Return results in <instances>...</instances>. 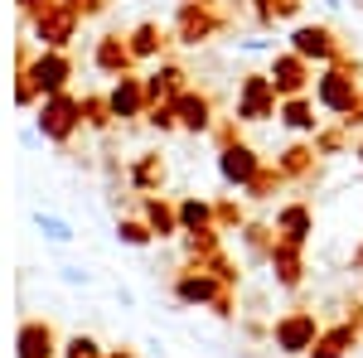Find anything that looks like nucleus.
<instances>
[{
    "instance_id": "obj_1",
    "label": "nucleus",
    "mask_w": 363,
    "mask_h": 358,
    "mask_svg": "<svg viewBox=\"0 0 363 358\" xmlns=\"http://www.w3.org/2000/svg\"><path fill=\"white\" fill-rule=\"evenodd\" d=\"M277 349L281 354H306V349H315V320H310V315L281 320L277 325Z\"/></svg>"
},
{
    "instance_id": "obj_2",
    "label": "nucleus",
    "mask_w": 363,
    "mask_h": 358,
    "mask_svg": "<svg viewBox=\"0 0 363 358\" xmlns=\"http://www.w3.org/2000/svg\"><path fill=\"white\" fill-rule=\"evenodd\" d=\"M20 358H54V330L49 325H25L20 330Z\"/></svg>"
},
{
    "instance_id": "obj_3",
    "label": "nucleus",
    "mask_w": 363,
    "mask_h": 358,
    "mask_svg": "<svg viewBox=\"0 0 363 358\" xmlns=\"http://www.w3.org/2000/svg\"><path fill=\"white\" fill-rule=\"evenodd\" d=\"M44 116H49V121H44V131H49V136H68V126H73V102H63V97H58Z\"/></svg>"
},
{
    "instance_id": "obj_4",
    "label": "nucleus",
    "mask_w": 363,
    "mask_h": 358,
    "mask_svg": "<svg viewBox=\"0 0 363 358\" xmlns=\"http://www.w3.org/2000/svg\"><path fill=\"white\" fill-rule=\"evenodd\" d=\"M223 174L228 179H252V150H223Z\"/></svg>"
},
{
    "instance_id": "obj_5",
    "label": "nucleus",
    "mask_w": 363,
    "mask_h": 358,
    "mask_svg": "<svg viewBox=\"0 0 363 358\" xmlns=\"http://www.w3.org/2000/svg\"><path fill=\"white\" fill-rule=\"evenodd\" d=\"M63 73H68V63H63V58H39V68H34V83L54 92V87L63 83Z\"/></svg>"
},
{
    "instance_id": "obj_6",
    "label": "nucleus",
    "mask_w": 363,
    "mask_h": 358,
    "mask_svg": "<svg viewBox=\"0 0 363 358\" xmlns=\"http://www.w3.org/2000/svg\"><path fill=\"white\" fill-rule=\"evenodd\" d=\"M296 49H301V54H330V34H325V29H301V34H296Z\"/></svg>"
},
{
    "instance_id": "obj_7",
    "label": "nucleus",
    "mask_w": 363,
    "mask_h": 358,
    "mask_svg": "<svg viewBox=\"0 0 363 358\" xmlns=\"http://www.w3.org/2000/svg\"><path fill=\"white\" fill-rule=\"evenodd\" d=\"M179 116H184V126H208V102H203V97H184V102H179Z\"/></svg>"
},
{
    "instance_id": "obj_8",
    "label": "nucleus",
    "mask_w": 363,
    "mask_h": 358,
    "mask_svg": "<svg viewBox=\"0 0 363 358\" xmlns=\"http://www.w3.org/2000/svg\"><path fill=\"white\" fill-rule=\"evenodd\" d=\"M320 97H325L330 107H349V102H354V97H349V87L339 83V73H330V78L320 83Z\"/></svg>"
},
{
    "instance_id": "obj_9",
    "label": "nucleus",
    "mask_w": 363,
    "mask_h": 358,
    "mask_svg": "<svg viewBox=\"0 0 363 358\" xmlns=\"http://www.w3.org/2000/svg\"><path fill=\"white\" fill-rule=\"evenodd\" d=\"M213 296V281H203V276H189V281H179V301H208Z\"/></svg>"
},
{
    "instance_id": "obj_10",
    "label": "nucleus",
    "mask_w": 363,
    "mask_h": 358,
    "mask_svg": "<svg viewBox=\"0 0 363 358\" xmlns=\"http://www.w3.org/2000/svg\"><path fill=\"white\" fill-rule=\"evenodd\" d=\"M262 107H267V87H262L257 78H252V83H247V92H242V111H247L252 121H257V116H262Z\"/></svg>"
},
{
    "instance_id": "obj_11",
    "label": "nucleus",
    "mask_w": 363,
    "mask_h": 358,
    "mask_svg": "<svg viewBox=\"0 0 363 358\" xmlns=\"http://www.w3.org/2000/svg\"><path fill=\"white\" fill-rule=\"evenodd\" d=\"M63 358H102V349H97V339H87V334H78V339H68V349H63Z\"/></svg>"
},
{
    "instance_id": "obj_12",
    "label": "nucleus",
    "mask_w": 363,
    "mask_h": 358,
    "mask_svg": "<svg viewBox=\"0 0 363 358\" xmlns=\"http://www.w3.org/2000/svg\"><path fill=\"white\" fill-rule=\"evenodd\" d=\"M136 102H140V87H136V83H121V87L112 92V107L121 111V116H126V111H136Z\"/></svg>"
},
{
    "instance_id": "obj_13",
    "label": "nucleus",
    "mask_w": 363,
    "mask_h": 358,
    "mask_svg": "<svg viewBox=\"0 0 363 358\" xmlns=\"http://www.w3.org/2000/svg\"><path fill=\"white\" fill-rule=\"evenodd\" d=\"M277 83L286 87V92L301 87V63H296V58H281V63H277Z\"/></svg>"
},
{
    "instance_id": "obj_14",
    "label": "nucleus",
    "mask_w": 363,
    "mask_h": 358,
    "mask_svg": "<svg viewBox=\"0 0 363 358\" xmlns=\"http://www.w3.org/2000/svg\"><path fill=\"white\" fill-rule=\"evenodd\" d=\"M39 228H44V233H49L54 242H68V237H73V233H68V223H58V218H44V213H39Z\"/></svg>"
},
{
    "instance_id": "obj_15",
    "label": "nucleus",
    "mask_w": 363,
    "mask_h": 358,
    "mask_svg": "<svg viewBox=\"0 0 363 358\" xmlns=\"http://www.w3.org/2000/svg\"><path fill=\"white\" fill-rule=\"evenodd\" d=\"M121 237H126V242H150V233H145V228H140V223H121Z\"/></svg>"
},
{
    "instance_id": "obj_16",
    "label": "nucleus",
    "mask_w": 363,
    "mask_h": 358,
    "mask_svg": "<svg viewBox=\"0 0 363 358\" xmlns=\"http://www.w3.org/2000/svg\"><path fill=\"white\" fill-rule=\"evenodd\" d=\"M286 121H291V126H315V116H310L301 102H296V107H286Z\"/></svg>"
},
{
    "instance_id": "obj_17",
    "label": "nucleus",
    "mask_w": 363,
    "mask_h": 358,
    "mask_svg": "<svg viewBox=\"0 0 363 358\" xmlns=\"http://www.w3.org/2000/svg\"><path fill=\"white\" fill-rule=\"evenodd\" d=\"M150 49H155V29L145 25V29L136 34V54H150Z\"/></svg>"
},
{
    "instance_id": "obj_18",
    "label": "nucleus",
    "mask_w": 363,
    "mask_h": 358,
    "mask_svg": "<svg viewBox=\"0 0 363 358\" xmlns=\"http://www.w3.org/2000/svg\"><path fill=\"white\" fill-rule=\"evenodd\" d=\"M150 223H155V233H169V213L160 203H150Z\"/></svg>"
},
{
    "instance_id": "obj_19",
    "label": "nucleus",
    "mask_w": 363,
    "mask_h": 358,
    "mask_svg": "<svg viewBox=\"0 0 363 358\" xmlns=\"http://www.w3.org/2000/svg\"><path fill=\"white\" fill-rule=\"evenodd\" d=\"M203 218H208V213H203V203H184V223H189V228H199Z\"/></svg>"
},
{
    "instance_id": "obj_20",
    "label": "nucleus",
    "mask_w": 363,
    "mask_h": 358,
    "mask_svg": "<svg viewBox=\"0 0 363 358\" xmlns=\"http://www.w3.org/2000/svg\"><path fill=\"white\" fill-rule=\"evenodd\" d=\"M107 358H131V354H121V349H116V354H107Z\"/></svg>"
}]
</instances>
